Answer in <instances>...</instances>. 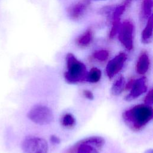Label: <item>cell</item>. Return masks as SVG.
<instances>
[{
  "label": "cell",
  "mask_w": 153,
  "mask_h": 153,
  "mask_svg": "<svg viewBox=\"0 0 153 153\" xmlns=\"http://www.w3.org/2000/svg\"><path fill=\"white\" fill-rule=\"evenodd\" d=\"M125 124L131 130H141L152 120L153 109L151 106L140 104L126 110L122 115Z\"/></svg>",
  "instance_id": "6da1fadb"
},
{
  "label": "cell",
  "mask_w": 153,
  "mask_h": 153,
  "mask_svg": "<svg viewBox=\"0 0 153 153\" xmlns=\"http://www.w3.org/2000/svg\"><path fill=\"white\" fill-rule=\"evenodd\" d=\"M67 70L64 74L65 81L69 84H76L85 81L87 74L85 65L78 60L72 53L66 56Z\"/></svg>",
  "instance_id": "7a4b0ae2"
},
{
  "label": "cell",
  "mask_w": 153,
  "mask_h": 153,
  "mask_svg": "<svg viewBox=\"0 0 153 153\" xmlns=\"http://www.w3.org/2000/svg\"><path fill=\"white\" fill-rule=\"evenodd\" d=\"M105 139L100 136H90L85 138L73 146L70 152L99 153L105 144Z\"/></svg>",
  "instance_id": "3957f363"
},
{
  "label": "cell",
  "mask_w": 153,
  "mask_h": 153,
  "mask_svg": "<svg viewBox=\"0 0 153 153\" xmlns=\"http://www.w3.org/2000/svg\"><path fill=\"white\" fill-rule=\"evenodd\" d=\"M27 117L33 123L40 126L49 124L54 119L51 109L42 105L33 106L28 112Z\"/></svg>",
  "instance_id": "277c9868"
},
{
  "label": "cell",
  "mask_w": 153,
  "mask_h": 153,
  "mask_svg": "<svg viewBox=\"0 0 153 153\" xmlns=\"http://www.w3.org/2000/svg\"><path fill=\"white\" fill-rule=\"evenodd\" d=\"M23 153H47L48 144L41 137L29 136L24 139L22 143Z\"/></svg>",
  "instance_id": "5b68a950"
},
{
  "label": "cell",
  "mask_w": 153,
  "mask_h": 153,
  "mask_svg": "<svg viewBox=\"0 0 153 153\" xmlns=\"http://www.w3.org/2000/svg\"><path fill=\"white\" fill-rule=\"evenodd\" d=\"M133 23L128 20L120 25L118 29V39L121 44L130 51L133 48Z\"/></svg>",
  "instance_id": "8992f818"
},
{
  "label": "cell",
  "mask_w": 153,
  "mask_h": 153,
  "mask_svg": "<svg viewBox=\"0 0 153 153\" xmlns=\"http://www.w3.org/2000/svg\"><path fill=\"white\" fill-rule=\"evenodd\" d=\"M126 88H130V91L126 96L125 100L131 101L147 91V79L145 76H142L136 79L131 80L126 85Z\"/></svg>",
  "instance_id": "52a82bcc"
},
{
  "label": "cell",
  "mask_w": 153,
  "mask_h": 153,
  "mask_svg": "<svg viewBox=\"0 0 153 153\" xmlns=\"http://www.w3.org/2000/svg\"><path fill=\"white\" fill-rule=\"evenodd\" d=\"M127 58L125 53L120 52L109 61L106 67V73L109 79L112 78L122 69Z\"/></svg>",
  "instance_id": "ba28073f"
},
{
  "label": "cell",
  "mask_w": 153,
  "mask_h": 153,
  "mask_svg": "<svg viewBox=\"0 0 153 153\" xmlns=\"http://www.w3.org/2000/svg\"><path fill=\"white\" fill-rule=\"evenodd\" d=\"M127 8L125 5L121 3L120 5L115 7L112 11V26L109 33V39H113L117 35L120 26V18Z\"/></svg>",
  "instance_id": "9c48e42d"
},
{
  "label": "cell",
  "mask_w": 153,
  "mask_h": 153,
  "mask_svg": "<svg viewBox=\"0 0 153 153\" xmlns=\"http://www.w3.org/2000/svg\"><path fill=\"white\" fill-rule=\"evenodd\" d=\"M90 1L88 0H79L71 5L67 10L69 17L72 20H78L86 12Z\"/></svg>",
  "instance_id": "30bf717a"
},
{
  "label": "cell",
  "mask_w": 153,
  "mask_h": 153,
  "mask_svg": "<svg viewBox=\"0 0 153 153\" xmlns=\"http://www.w3.org/2000/svg\"><path fill=\"white\" fill-rule=\"evenodd\" d=\"M150 59L148 54L146 51H142L138 57L136 70L137 74L143 75L146 74L149 68Z\"/></svg>",
  "instance_id": "8fae6325"
},
{
  "label": "cell",
  "mask_w": 153,
  "mask_h": 153,
  "mask_svg": "<svg viewBox=\"0 0 153 153\" xmlns=\"http://www.w3.org/2000/svg\"><path fill=\"white\" fill-rule=\"evenodd\" d=\"M93 38V30L91 28H88L76 38V44L80 47H85L91 44Z\"/></svg>",
  "instance_id": "7c38bea8"
},
{
  "label": "cell",
  "mask_w": 153,
  "mask_h": 153,
  "mask_svg": "<svg viewBox=\"0 0 153 153\" xmlns=\"http://www.w3.org/2000/svg\"><path fill=\"white\" fill-rule=\"evenodd\" d=\"M152 39V16L147 20V23L141 33V41L143 44H149Z\"/></svg>",
  "instance_id": "4fadbf2b"
},
{
  "label": "cell",
  "mask_w": 153,
  "mask_h": 153,
  "mask_svg": "<svg viewBox=\"0 0 153 153\" xmlns=\"http://www.w3.org/2000/svg\"><path fill=\"white\" fill-rule=\"evenodd\" d=\"M126 87V81L123 76L120 75L118 78L114 81L111 87V93L114 96L120 95Z\"/></svg>",
  "instance_id": "5bb4252c"
},
{
  "label": "cell",
  "mask_w": 153,
  "mask_h": 153,
  "mask_svg": "<svg viewBox=\"0 0 153 153\" xmlns=\"http://www.w3.org/2000/svg\"><path fill=\"white\" fill-rule=\"evenodd\" d=\"M152 0H143L141 4L140 16L142 20H148L152 16Z\"/></svg>",
  "instance_id": "9a60e30c"
},
{
  "label": "cell",
  "mask_w": 153,
  "mask_h": 153,
  "mask_svg": "<svg viewBox=\"0 0 153 153\" xmlns=\"http://www.w3.org/2000/svg\"><path fill=\"white\" fill-rule=\"evenodd\" d=\"M102 76V72L101 71L96 67L92 68L88 72H87L85 81L95 83L98 82Z\"/></svg>",
  "instance_id": "2e32d148"
},
{
  "label": "cell",
  "mask_w": 153,
  "mask_h": 153,
  "mask_svg": "<svg viewBox=\"0 0 153 153\" xmlns=\"http://www.w3.org/2000/svg\"><path fill=\"white\" fill-rule=\"evenodd\" d=\"M62 125L67 128H72L76 124V120L74 115L70 113H66L61 119Z\"/></svg>",
  "instance_id": "e0dca14e"
},
{
  "label": "cell",
  "mask_w": 153,
  "mask_h": 153,
  "mask_svg": "<svg viewBox=\"0 0 153 153\" xmlns=\"http://www.w3.org/2000/svg\"><path fill=\"white\" fill-rule=\"evenodd\" d=\"M109 56V51L106 50H99L96 51L93 54V56L95 59H97L100 62L106 61Z\"/></svg>",
  "instance_id": "ac0fdd59"
},
{
  "label": "cell",
  "mask_w": 153,
  "mask_h": 153,
  "mask_svg": "<svg viewBox=\"0 0 153 153\" xmlns=\"http://www.w3.org/2000/svg\"><path fill=\"white\" fill-rule=\"evenodd\" d=\"M153 91L152 89H151L148 93H147L146 96H145V100H144V104H146L149 106H151L152 104V99H153Z\"/></svg>",
  "instance_id": "d6986e66"
},
{
  "label": "cell",
  "mask_w": 153,
  "mask_h": 153,
  "mask_svg": "<svg viewBox=\"0 0 153 153\" xmlns=\"http://www.w3.org/2000/svg\"><path fill=\"white\" fill-rule=\"evenodd\" d=\"M82 93L84 97L89 100H93L94 99V95L93 93L88 90H84Z\"/></svg>",
  "instance_id": "ffe728a7"
},
{
  "label": "cell",
  "mask_w": 153,
  "mask_h": 153,
  "mask_svg": "<svg viewBox=\"0 0 153 153\" xmlns=\"http://www.w3.org/2000/svg\"><path fill=\"white\" fill-rule=\"evenodd\" d=\"M50 141L54 144H59L60 143V138L55 135H51L50 136Z\"/></svg>",
  "instance_id": "44dd1931"
},
{
  "label": "cell",
  "mask_w": 153,
  "mask_h": 153,
  "mask_svg": "<svg viewBox=\"0 0 153 153\" xmlns=\"http://www.w3.org/2000/svg\"><path fill=\"white\" fill-rule=\"evenodd\" d=\"M131 1H132V0H123V1L122 3H123L124 5H125L127 7H129V5L131 4Z\"/></svg>",
  "instance_id": "7402d4cb"
},
{
  "label": "cell",
  "mask_w": 153,
  "mask_h": 153,
  "mask_svg": "<svg viewBox=\"0 0 153 153\" xmlns=\"http://www.w3.org/2000/svg\"><path fill=\"white\" fill-rule=\"evenodd\" d=\"M145 153H152V150L151 149H149V150H147Z\"/></svg>",
  "instance_id": "603a6c76"
},
{
  "label": "cell",
  "mask_w": 153,
  "mask_h": 153,
  "mask_svg": "<svg viewBox=\"0 0 153 153\" xmlns=\"http://www.w3.org/2000/svg\"><path fill=\"white\" fill-rule=\"evenodd\" d=\"M88 1L91 2V1H102V0H88Z\"/></svg>",
  "instance_id": "cb8c5ba5"
}]
</instances>
